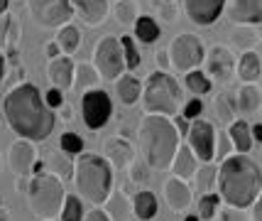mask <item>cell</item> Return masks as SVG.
Segmentation results:
<instances>
[{"instance_id":"1","label":"cell","mask_w":262,"mask_h":221,"mask_svg":"<svg viewBox=\"0 0 262 221\" xmlns=\"http://www.w3.org/2000/svg\"><path fill=\"white\" fill-rule=\"evenodd\" d=\"M5 120L23 140L42 143L54 130V113L45 106V98L34 84L15 86L3 104Z\"/></svg>"},{"instance_id":"2","label":"cell","mask_w":262,"mask_h":221,"mask_svg":"<svg viewBox=\"0 0 262 221\" xmlns=\"http://www.w3.org/2000/svg\"><path fill=\"white\" fill-rule=\"evenodd\" d=\"M216 185L226 207L248 209L260 199V167L248 155H230L218 167Z\"/></svg>"},{"instance_id":"3","label":"cell","mask_w":262,"mask_h":221,"mask_svg":"<svg viewBox=\"0 0 262 221\" xmlns=\"http://www.w3.org/2000/svg\"><path fill=\"white\" fill-rule=\"evenodd\" d=\"M142 163L152 170H167L171 165V157L179 148V133L169 118L164 116H145L137 130Z\"/></svg>"},{"instance_id":"4","label":"cell","mask_w":262,"mask_h":221,"mask_svg":"<svg viewBox=\"0 0 262 221\" xmlns=\"http://www.w3.org/2000/svg\"><path fill=\"white\" fill-rule=\"evenodd\" d=\"M76 189L91 204H103L113 189V167L101 155H81L76 163Z\"/></svg>"},{"instance_id":"5","label":"cell","mask_w":262,"mask_h":221,"mask_svg":"<svg viewBox=\"0 0 262 221\" xmlns=\"http://www.w3.org/2000/svg\"><path fill=\"white\" fill-rule=\"evenodd\" d=\"M142 101H145V113L147 116H177V111L182 106L179 84L174 82L167 71H155L145 84Z\"/></svg>"},{"instance_id":"6","label":"cell","mask_w":262,"mask_h":221,"mask_svg":"<svg viewBox=\"0 0 262 221\" xmlns=\"http://www.w3.org/2000/svg\"><path fill=\"white\" fill-rule=\"evenodd\" d=\"M64 197H67V192L57 175L39 172L37 177H32V182L27 187V207L39 219H52L54 214H59Z\"/></svg>"},{"instance_id":"7","label":"cell","mask_w":262,"mask_h":221,"mask_svg":"<svg viewBox=\"0 0 262 221\" xmlns=\"http://www.w3.org/2000/svg\"><path fill=\"white\" fill-rule=\"evenodd\" d=\"M167 54H169V62L179 71H194L204 62L206 52H204V45L199 42V37L184 32V35H177L171 39Z\"/></svg>"},{"instance_id":"8","label":"cell","mask_w":262,"mask_h":221,"mask_svg":"<svg viewBox=\"0 0 262 221\" xmlns=\"http://www.w3.org/2000/svg\"><path fill=\"white\" fill-rule=\"evenodd\" d=\"M93 69L101 79H118L125 64H123V52H120V42L118 37H103L101 42L96 45L93 52Z\"/></svg>"},{"instance_id":"9","label":"cell","mask_w":262,"mask_h":221,"mask_svg":"<svg viewBox=\"0 0 262 221\" xmlns=\"http://www.w3.org/2000/svg\"><path fill=\"white\" fill-rule=\"evenodd\" d=\"M32 20L42 27H61L69 25L74 8L69 0H25Z\"/></svg>"},{"instance_id":"10","label":"cell","mask_w":262,"mask_h":221,"mask_svg":"<svg viewBox=\"0 0 262 221\" xmlns=\"http://www.w3.org/2000/svg\"><path fill=\"white\" fill-rule=\"evenodd\" d=\"M81 116H83V126L91 130L103 128L111 116H113V101L111 96L101 89H91L81 96Z\"/></svg>"},{"instance_id":"11","label":"cell","mask_w":262,"mask_h":221,"mask_svg":"<svg viewBox=\"0 0 262 221\" xmlns=\"http://www.w3.org/2000/svg\"><path fill=\"white\" fill-rule=\"evenodd\" d=\"M189 150L194 152V157L204 160V163H211L213 160V145H216V128L211 120L206 118H196L194 123L189 126Z\"/></svg>"},{"instance_id":"12","label":"cell","mask_w":262,"mask_h":221,"mask_svg":"<svg viewBox=\"0 0 262 221\" xmlns=\"http://www.w3.org/2000/svg\"><path fill=\"white\" fill-rule=\"evenodd\" d=\"M206 59V76H216L218 82H228L233 76V69H235V62H233V54L223 45H213L208 49V54H204Z\"/></svg>"},{"instance_id":"13","label":"cell","mask_w":262,"mask_h":221,"mask_svg":"<svg viewBox=\"0 0 262 221\" xmlns=\"http://www.w3.org/2000/svg\"><path fill=\"white\" fill-rule=\"evenodd\" d=\"M226 17L238 25H260L262 0H226Z\"/></svg>"},{"instance_id":"14","label":"cell","mask_w":262,"mask_h":221,"mask_svg":"<svg viewBox=\"0 0 262 221\" xmlns=\"http://www.w3.org/2000/svg\"><path fill=\"white\" fill-rule=\"evenodd\" d=\"M223 3L226 0H184V10H186L191 23L208 27V25H213L221 17Z\"/></svg>"},{"instance_id":"15","label":"cell","mask_w":262,"mask_h":221,"mask_svg":"<svg viewBox=\"0 0 262 221\" xmlns=\"http://www.w3.org/2000/svg\"><path fill=\"white\" fill-rule=\"evenodd\" d=\"M103 152H105V163L115 167V170H127V167H133L135 163V150H133V145L127 143L125 138H108L103 143Z\"/></svg>"},{"instance_id":"16","label":"cell","mask_w":262,"mask_h":221,"mask_svg":"<svg viewBox=\"0 0 262 221\" xmlns=\"http://www.w3.org/2000/svg\"><path fill=\"white\" fill-rule=\"evenodd\" d=\"M8 163H10V170L17 177H25L30 172V167H34L37 163V148L30 140H15L10 145V152H8Z\"/></svg>"},{"instance_id":"17","label":"cell","mask_w":262,"mask_h":221,"mask_svg":"<svg viewBox=\"0 0 262 221\" xmlns=\"http://www.w3.org/2000/svg\"><path fill=\"white\" fill-rule=\"evenodd\" d=\"M162 192H164V202H167V207L171 211H186L189 209V204H191V189L189 185L179 179V177H169L164 187H162Z\"/></svg>"},{"instance_id":"18","label":"cell","mask_w":262,"mask_h":221,"mask_svg":"<svg viewBox=\"0 0 262 221\" xmlns=\"http://www.w3.org/2000/svg\"><path fill=\"white\" fill-rule=\"evenodd\" d=\"M47 76H49V82L57 91H69L74 86V62H71V57L49 59Z\"/></svg>"},{"instance_id":"19","label":"cell","mask_w":262,"mask_h":221,"mask_svg":"<svg viewBox=\"0 0 262 221\" xmlns=\"http://www.w3.org/2000/svg\"><path fill=\"white\" fill-rule=\"evenodd\" d=\"M235 111L240 116H245V120L250 116H257L262 108V96H260V86L257 84H243V89L235 93Z\"/></svg>"},{"instance_id":"20","label":"cell","mask_w":262,"mask_h":221,"mask_svg":"<svg viewBox=\"0 0 262 221\" xmlns=\"http://www.w3.org/2000/svg\"><path fill=\"white\" fill-rule=\"evenodd\" d=\"M74 5L89 27H98L108 17V0H74Z\"/></svg>"},{"instance_id":"21","label":"cell","mask_w":262,"mask_h":221,"mask_svg":"<svg viewBox=\"0 0 262 221\" xmlns=\"http://www.w3.org/2000/svg\"><path fill=\"white\" fill-rule=\"evenodd\" d=\"M169 167H171V172H174V177H179V179H189V177H194L196 157H194V152L189 150V145H179V148H177Z\"/></svg>"},{"instance_id":"22","label":"cell","mask_w":262,"mask_h":221,"mask_svg":"<svg viewBox=\"0 0 262 221\" xmlns=\"http://www.w3.org/2000/svg\"><path fill=\"white\" fill-rule=\"evenodd\" d=\"M238 76L243 84H260L262 76V62L257 52H243V57L238 59Z\"/></svg>"},{"instance_id":"23","label":"cell","mask_w":262,"mask_h":221,"mask_svg":"<svg viewBox=\"0 0 262 221\" xmlns=\"http://www.w3.org/2000/svg\"><path fill=\"white\" fill-rule=\"evenodd\" d=\"M228 138L233 143V150H238L240 155H248L252 148V135H250V126L248 120H233L228 130Z\"/></svg>"},{"instance_id":"24","label":"cell","mask_w":262,"mask_h":221,"mask_svg":"<svg viewBox=\"0 0 262 221\" xmlns=\"http://www.w3.org/2000/svg\"><path fill=\"white\" fill-rule=\"evenodd\" d=\"M133 211H135L137 221H152L157 216V199H155V194L149 189L137 192L135 202H133Z\"/></svg>"},{"instance_id":"25","label":"cell","mask_w":262,"mask_h":221,"mask_svg":"<svg viewBox=\"0 0 262 221\" xmlns=\"http://www.w3.org/2000/svg\"><path fill=\"white\" fill-rule=\"evenodd\" d=\"M103 204H105V216L111 221H127V216H130V202H127V197L123 192H111Z\"/></svg>"},{"instance_id":"26","label":"cell","mask_w":262,"mask_h":221,"mask_svg":"<svg viewBox=\"0 0 262 221\" xmlns=\"http://www.w3.org/2000/svg\"><path fill=\"white\" fill-rule=\"evenodd\" d=\"M115 91H118V98L120 104L125 106H133L142 96V84L137 82L135 76H120L118 84H115Z\"/></svg>"},{"instance_id":"27","label":"cell","mask_w":262,"mask_h":221,"mask_svg":"<svg viewBox=\"0 0 262 221\" xmlns=\"http://www.w3.org/2000/svg\"><path fill=\"white\" fill-rule=\"evenodd\" d=\"M74 86L79 89L81 93H86V91H91V89H96L98 86V82H101V76L96 74V69H93L91 64H79V67H74Z\"/></svg>"},{"instance_id":"28","label":"cell","mask_w":262,"mask_h":221,"mask_svg":"<svg viewBox=\"0 0 262 221\" xmlns=\"http://www.w3.org/2000/svg\"><path fill=\"white\" fill-rule=\"evenodd\" d=\"M79 42H81V32L74 25H61V27H59V35H57L59 52H64L69 57V54H74V52L79 49Z\"/></svg>"},{"instance_id":"29","label":"cell","mask_w":262,"mask_h":221,"mask_svg":"<svg viewBox=\"0 0 262 221\" xmlns=\"http://www.w3.org/2000/svg\"><path fill=\"white\" fill-rule=\"evenodd\" d=\"M216 172L218 167L213 163H204V167H196V189L201 192V194H211V189L216 185Z\"/></svg>"},{"instance_id":"30","label":"cell","mask_w":262,"mask_h":221,"mask_svg":"<svg viewBox=\"0 0 262 221\" xmlns=\"http://www.w3.org/2000/svg\"><path fill=\"white\" fill-rule=\"evenodd\" d=\"M135 37L140 42H145V45H152V42H157V37H160V27L157 23L152 20V17H137L135 20Z\"/></svg>"},{"instance_id":"31","label":"cell","mask_w":262,"mask_h":221,"mask_svg":"<svg viewBox=\"0 0 262 221\" xmlns=\"http://www.w3.org/2000/svg\"><path fill=\"white\" fill-rule=\"evenodd\" d=\"M186 89L196 96H204V93L211 91V79L206 76V71L194 69V71H186Z\"/></svg>"},{"instance_id":"32","label":"cell","mask_w":262,"mask_h":221,"mask_svg":"<svg viewBox=\"0 0 262 221\" xmlns=\"http://www.w3.org/2000/svg\"><path fill=\"white\" fill-rule=\"evenodd\" d=\"M140 8H137V0H118L115 3V17L120 25H133L140 17Z\"/></svg>"},{"instance_id":"33","label":"cell","mask_w":262,"mask_h":221,"mask_svg":"<svg viewBox=\"0 0 262 221\" xmlns=\"http://www.w3.org/2000/svg\"><path fill=\"white\" fill-rule=\"evenodd\" d=\"M213 106H216V116H218V120H221L223 126H230V123L235 120V106H233V101H230L226 93L216 96Z\"/></svg>"},{"instance_id":"34","label":"cell","mask_w":262,"mask_h":221,"mask_svg":"<svg viewBox=\"0 0 262 221\" xmlns=\"http://www.w3.org/2000/svg\"><path fill=\"white\" fill-rule=\"evenodd\" d=\"M120 52H123V64L127 69H137L140 67V54H137V47H135V39L133 37H120Z\"/></svg>"},{"instance_id":"35","label":"cell","mask_w":262,"mask_h":221,"mask_svg":"<svg viewBox=\"0 0 262 221\" xmlns=\"http://www.w3.org/2000/svg\"><path fill=\"white\" fill-rule=\"evenodd\" d=\"M61 221H83V204L79 197H64L61 204Z\"/></svg>"},{"instance_id":"36","label":"cell","mask_w":262,"mask_h":221,"mask_svg":"<svg viewBox=\"0 0 262 221\" xmlns=\"http://www.w3.org/2000/svg\"><path fill=\"white\" fill-rule=\"evenodd\" d=\"M218 202H221V197H216V194H204L201 202H199V219H206V221L213 219L218 209Z\"/></svg>"},{"instance_id":"37","label":"cell","mask_w":262,"mask_h":221,"mask_svg":"<svg viewBox=\"0 0 262 221\" xmlns=\"http://www.w3.org/2000/svg\"><path fill=\"white\" fill-rule=\"evenodd\" d=\"M59 148L67 152V155H81L83 152V140L76 133H64L59 140Z\"/></svg>"},{"instance_id":"38","label":"cell","mask_w":262,"mask_h":221,"mask_svg":"<svg viewBox=\"0 0 262 221\" xmlns=\"http://www.w3.org/2000/svg\"><path fill=\"white\" fill-rule=\"evenodd\" d=\"M230 152H233V143H230L228 133H216L213 157H221V160H226V157H230Z\"/></svg>"},{"instance_id":"39","label":"cell","mask_w":262,"mask_h":221,"mask_svg":"<svg viewBox=\"0 0 262 221\" xmlns=\"http://www.w3.org/2000/svg\"><path fill=\"white\" fill-rule=\"evenodd\" d=\"M201 111H204V104H201L199 98H191L189 104L184 106L182 118H184V120H196V118L201 116Z\"/></svg>"},{"instance_id":"40","label":"cell","mask_w":262,"mask_h":221,"mask_svg":"<svg viewBox=\"0 0 262 221\" xmlns=\"http://www.w3.org/2000/svg\"><path fill=\"white\" fill-rule=\"evenodd\" d=\"M221 221H250V216L245 214V209H233V207H226L221 211Z\"/></svg>"},{"instance_id":"41","label":"cell","mask_w":262,"mask_h":221,"mask_svg":"<svg viewBox=\"0 0 262 221\" xmlns=\"http://www.w3.org/2000/svg\"><path fill=\"white\" fill-rule=\"evenodd\" d=\"M45 106L52 111V108H61L64 106V96H61V91H57V89H49L45 96Z\"/></svg>"},{"instance_id":"42","label":"cell","mask_w":262,"mask_h":221,"mask_svg":"<svg viewBox=\"0 0 262 221\" xmlns=\"http://www.w3.org/2000/svg\"><path fill=\"white\" fill-rule=\"evenodd\" d=\"M233 39H235L238 45H255V42H257V32H235Z\"/></svg>"},{"instance_id":"43","label":"cell","mask_w":262,"mask_h":221,"mask_svg":"<svg viewBox=\"0 0 262 221\" xmlns=\"http://www.w3.org/2000/svg\"><path fill=\"white\" fill-rule=\"evenodd\" d=\"M83 221H111V219L105 216V211H103V209H93V211H89V214H86V219H83Z\"/></svg>"},{"instance_id":"44","label":"cell","mask_w":262,"mask_h":221,"mask_svg":"<svg viewBox=\"0 0 262 221\" xmlns=\"http://www.w3.org/2000/svg\"><path fill=\"white\" fill-rule=\"evenodd\" d=\"M157 67H160V71H164L169 67V54H167V49H160V52H157Z\"/></svg>"},{"instance_id":"45","label":"cell","mask_w":262,"mask_h":221,"mask_svg":"<svg viewBox=\"0 0 262 221\" xmlns=\"http://www.w3.org/2000/svg\"><path fill=\"white\" fill-rule=\"evenodd\" d=\"M174 128H177V133H179V135H186V133H189V123L179 116V118H177V123H174Z\"/></svg>"},{"instance_id":"46","label":"cell","mask_w":262,"mask_h":221,"mask_svg":"<svg viewBox=\"0 0 262 221\" xmlns=\"http://www.w3.org/2000/svg\"><path fill=\"white\" fill-rule=\"evenodd\" d=\"M45 52H47V57H49V59H57V57H59V47H57V42H49V45L45 47Z\"/></svg>"},{"instance_id":"47","label":"cell","mask_w":262,"mask_h":221,"mask_svg":"<svg viewBox=\"0 0 262 221\" xmlns=\"http://www.w3.org/2000/svg\"><path fill=\"white\" fill-rule=\"evenodd\" d=\"M250 135H252V143H255V140L260 143V140H262V126H260V123H255V126L250 128Z\"/></svg>"},{"instance_id":"48","label":"cell","mask_w":262,"mask_h":221,"mask_svg":"<svg viewBox=\"0 0 262 221\" xmlns=\"http://www.w3.org/2000/svg\"><path fill=\"white\" fill-rule=\"evenodd\" d=\"M162 15H164V20H171V17H174V8H164V10H162Z\"/></svg>"},{"instance_id":"49","label":"cell","mask_w":262,"mask_h":221,"mask_svg":"<svg viewBox=\"0 0 262 221\" xmlns=\"http://www.w3.org/2000/svg\"><path fill=\"white\" fill-rule=\"evenodd\" d=\"M5 79V57L0 54V82Z\"/></svg>"},{"instance_id":"50","label":"cell","mask_w":262,"mask_h":221,"mask_svg":"<svg viewBox=\"0 0 262 221\" xmlns=\"http://www.w3.org/2000/svg\"><path fill=\"white\" fill-rule=\"evenodd\" d=\"M8 3H10V0H0V12L8 10Z\"/></svg>"},{"instance_id":"51","label":"cell","mask_w":262,"mask_h":221,"mask_svg":"<svg viewBox=\"0 0 262 221\" xmlns=\"http://www.w3.org/2000/svg\"><path fill=\"white\" fill-rule=\"evenodd\" d=\"M184 221H201V219H199V216H194V214H186V219H184Z\"/></svg>"},{"instance_id":"52","label":"cell","mask_w":262,"mask_h":221,"mask_svg":"<svg viewBox=\"0 0 262 221\" xmlns=\"http://www.w3.org/2000/svg\"><path fill=\"white\" fill-rule=\"evenodd\" d=\"M0 221H10L8 216H3V211H0Z\"/></svg>"},{"instance_id":"53","label":"cell","mask_w":262,"mask_h":221,"mask_svg":"<svg viewBox=\"0 0 262 221\" xmlns=\"http://www.w3.org/2000/svg\"><path fill=\"white\" fill-rule=\"evenodd\" d=\"M42 221H52V219H42Z\"/></svg>"},{"instance_id":"54","label":"cell","mask_w":262,"mask_h":221,"mask_svg":"<svg viewBox=\"0 0 262 221\" xmlns=\"http://www.w3.org/2000/svg\"><path fill=\"white\" fill-rule=\"evenodd\" d=\"M167 3H169V0H167Z\"/></svg>"}]
</instances>
